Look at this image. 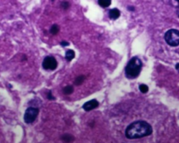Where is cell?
<instances>
[{
	"label": "cell",
	"mask_w": 179,
	"mask_h": 143,
	"mask_svg": "<svg viewBox=\"0 0 179 143\" xmlns=\"http://www.w3.org/2000/svg\"><path fill=\"white\" fill-rule=\"evenodd\" d=\"M74 92V87L71 85L66 86L64 89H63V93L66 95H69Z\"/></svg>",
	"instance_id": "cell-12"
},
{
	"label": "cell",
	"mask_w": 179,
	"mask_h": 143,
	"mask_svg": "<svg viewBox=\"0 0 179 143\" xmlns=\"http://www.w3.org/2000/svg\"><path fill=\"white\" fill-rule=\"evenodd\" d=\"M99 5L102 8H107L111 4V0H98Z\"/></svg>",
	"instance_id": "cell-10"
},
{
	"label": "cell",
	"mask_w": 179,
	"mask_h": 143,
	"mask_svg": "<svg viewBox=\"0 0 179 143\" xmlns=\"http://www.w3.org/2000/svg\"><path fill=\"white\" fill-rule=\"evenodd\" d=\"M177 14H178V16L179 17V8H178V11H177Z\"/></svg>",
	"instance_id": "cell-19"
},
{
	"label": "cell",
	"mask_w": 179,
	"mask_h": 143,
	"mask_svg": "<svg viewBox=\"0 0 179 143\" xmlns=\"http://www.w3.org/2000/svg\"><path fill=\"white\" fill-rule=\"evenodd\" d=\"M176 69L177 70V71H178V73H179V63H176Z\"/></svg>",
	"instance_id": "cell-18"
},
{
	"label": "cell",
	"mask_w": 179,
	"mask_h": 143,
	"mask_svg": "<svg viewBox=\"0 0 179 143\" xmlns=\"http://www.w3.org/2000/svg\"><path fill=\"white\" fill-rule=\"evenodd\" d=\"M142 62L139 57H134L125 67V76L128 79H134L139 76L142 69Z\"/></svg>",
	"instance_id": "cell-2"
},
{
	"label": "cell",
	"mask_w": 179,
	"mask_h": 143,
	"mask_svg": "<svg viewBox=\"0 0 179 143\" xmlns=\"http://www.w3.org/2000/svg\"><path fill=\"white\" fill-rule=\"evenodd\" d=\"M85 80V77L84 76H79L78 77L75 79V81H74V85L76 86L81 85V84H83V82Z\"/></svg>",
	"instance_id": "cell-11"
},
{
	"label": "cell",
	"mask_w": 179,
	"mask_h": 143,
	"mask_svg": "<svg viewBox=\"0 0 179 143\" xmlns=\"http://www.w3.org/2000/svg\"><path fill=\"white\" fill-rule=\"evenodd\" d=\"M43 67L46 70L54 71L58 67V62L55 57L52 56H47L43 61Z\"/></svg>",
	"instance_id": "cell-5"
},
{
	"label": "cell",
	"mask_w": 179,
	"mask_h": 143,
	"mask_svg": "<svg viewBox=\"0 0 179 143\" xmlns=\"http://www.w3.org/2000/svg\"><path fill=\"white\" fill-rule=\"evenodd\" d=\"M153 132L152 126L145 121H137L130 124L125 130L128 139H138L150 135Z\"/></svg>",
	"instance_id": "cell-1"
},
{
	"label": "cell",
	"mask_w": 179,
	"mask_h": 143,
	"mask_svg": "<svg viewBox=\"0 0 179 143\" xmlns=\"http://www.w3.org/2000/svg\"><path fill=\"white\" fill-rule=\"evenodd\" d=\"M139 90L143 93V94H146L148 92V87L146 85H144V84H142L139 86Z\"/></svg>",
	"instance_id": "cell-14"
},
{
	"label": "cell",
	"mask_w": 179,
	"mask_h": 143,
	"mask_svg": "<svg viewBox=\"0 0 179 143\" xmlns=\"http://www.w3.org/2000/svg\"><path fill=\"white\" fill-rule=\"evenodd\" d=\"M176 1H177L178 2V3H179V0H176Z\"/></svg>",
	"instance_id": "cell-20"
},
{
	"label": "cell",
	"mask_w": 179,
	"mask_h": 143,
	"mask_svg": "<svg viewBox=\"0 0 179 143\" xmlns=\"http://www.w3.org/2000/svg\"><path fill=\"white\" fill-rule=\"evenodd\" d=\"M69 6L70 4L68 2H62V3H61V7L63 9H65V10H67V9L69 8Z\"/></svg>",
	"instance_id": "cell-15"
},
{
	"label": "cell",
	"mask_w": 179,
	"mask_h": 143,
	"mask_svg": "<svg viewBox=\"0 0 179 143\" xmlns=\"http://www.w3.org/2000/svg\"><path fill=\"white\" fill-rule=\"evenodd\" d=\"M39 112L38 108L29 107L27 109L24 115V120L26 124H31L35 121Z\"/></svg>",
	"instance_id": "cell-4"
},
{
	"label": "cell",
	"mask_w": 179,
	"mask_h": 143,
	"mask_svg": "<svg viewBox=\"0 0 179 143\" xmlns=\"http://www.w3.org/2000/svg\"><path fill=\"white\" fill-rule=\"evenodd\" d=\"M108 16L111 20H117L121 16V11L118 8L111 9L109 12H108Z\"/></svg>",
	"instance_id": "cell-7"
},
{
	"label": "cell",
	"mask_w": 179,
	"mask_h": 143,
	"mask_svg": "<svg viewBox=\"0 0 179 143\" xmlns=\"http://www.w3.org/2000/svg\"><path fill=\"white\" fill-rule=\"evenodd\" d=\"M60 31V27L58 25V24H53V26L51 27V29H50V32H51L53 35H56Z\"/></svg>",
	"instance_id": "cell-13"
},
{
	"label": "cell",
	"mask_w": 179,
	"mask_h": 143,
	"mask_svg": "<svg viewBox=\"0 0 179 143\" xmlns=\"http://www.w3.org/2000/svg\"><path fill=\"white\" fill-rule=\"evenodd\" d=\"M164 40L170 46H178L179 45V31L175 29H169L165 33Z\"/></svg>",
	"instance_id": "cell-3"
},
{
	"label": "cell",
	"mask_w": 179,
	"mask_h": 143,
	"mask_svg": "<svg viewBox=\"0 0 179 143\" xmlns=\"http://www.w3.org/2000/svg\"><path fill=\"white\" fill-rule=\"evenodd\" d=\"M61 139L65 143H70L73 142L74 140V137L71 134H69V133H66V134H64L62 135L61 137Z\"/></svg>",
	"instance_id": "cell-8"
},
{
	"label": "cell",
	"mask_w": 179,
	"mask_h": 143,
	"mask_svg": "<svg viewBox=\"0 0 179 143\" xmlns=\"http://www.w3.org/2000/svg\"><path fill=\"white\" fill-rule=\"evenodd\" d=\"M61 45L63 47H66V46H68V45H69V43H68L67 41H63L61 42Z\"/></svg>",
	"instance_id": "cell-17"
},
{
	"label": "cell",
	"mask_w": 179,
	"mask_h": 143,
	"mask_svg": "<svg viewBox=\"0 0 179 143\" xmlns=\"http://www.w3.org/2000/svg\"><path fill=\"white\" fill-rule=\"evenodd\" d=\"M47 98L48 100H51V101H52V100H55V97L53 96V95L52 94V92L51 91H49L48 92L47 94Z\"/></svg>",
	"instance_id": "cell-16"
},
{
	"label": "cell",
	"mask_w": 179,
	"mask_h": 143,
	"mask_svg": "<svg viewBox=\"0 0 179 143\" xmlns=\"http://www.w3.org/2000/svg\"><path fill=\"white\" fill-rule=\"evenodd\" d=\"M99 106V102L95 99L90 100V101L86 102L83 106V108L85 111H90L92 110H94L96 108Z\"/></svg>",
	"instance_id": "cell-6"
},
{
	"label": "cell",
	"mask_w": 179,
	"mask_h": 143,
	"mask_svg": "<svg viewBox=\"0 0 179 143\" xmlns=\"http://www.w3.org/2000/svg\"><path fill=\"white\" fill-rule=\"evenodd\" d=\"M74 57H75V53H74L73 50H68L66 52V54H65V59H66L68 62H70Z\"/></svg>",
	"instance_id": "cell-9"
}]
</instances>
